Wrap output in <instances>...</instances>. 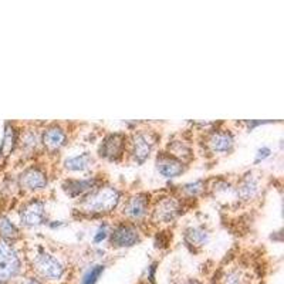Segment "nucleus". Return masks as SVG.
<instances>
[{"label": "nucleus", "instance_id": "4", "mask_svg": "<svg viewBox=\"0 0 284 284\" xmlns=\"http://www.w3.org/2000/svg\"><path fill=\"white\" fill-rule=\"evenodd\" d=\"M157 144V135L149 131H138L129 138V155L137 164H144L151 157Z\"/></svg>", "mask_w": 284, "mask_h": 284}, {"label": "nucleus", "instance_id": "18", "mask_svg": "<svg viewBox=\"0 0 284 284\" xmlns=\"http://www.w3.org/2000/svg\"><path fill=\"white\" fill-rule=\"evenodd\" d=\"M94 164V161L91 158L89 152L80 154L77 157H71L64 162V168L71 172H82V170L90 169Z\"/></svg>", "mask_w": 284, "mask_h": 284}, {"label": "nucleus", "instance_id": "29", "mask_svg": "<svg viewBox=\"0 0 284 284\" xmlns=\"http://www.w3.org/2000/svg\"><path fill=\"white\" fill-rule=\"evenodd\" d=\"M183 284H201V283H198V281H195V280H189V281H186V283H183Z\"/></svg>", "mask_w": 284, "mask_h": 284}, {"label": "nucleus", "instance_id": "9", "mask_svg": "<svg viewBox=\"0 0 284 284\" xmlns=\"http://www.w3.org/2000/svg\"><path fill=\"white\" fill-rule=\"evenodd\" d=\"M126 149V137L122 134H110L102 139L98 148L100 157L108 161H118Z\"/></svg>", "mask_w": 284, "mask_h": 284}, {"label": "nucleus", "instance_id": "1", "mask_svg": "<svg viewBox=\"0 0 284 284\" xmlns=\"http://www.w3.org/2000/svg\"><path fill=\"white\" fill-rule=\"evenodd\" d=\"M121 202L120 190L110 185L97 186L95 189L84 196L78 203L77 210L87 217H98L113 213Z\"/></svg>", "mask_w": 284, "mask_h": 284}, {"label": "nucleus", "instance_id": "24", "mask_svg": "<svg viewBox=\"0 0 284 284\" xmlns=\"http://www.w3.org/2000/svg\"><path fill=\"white\" fill-rule=\"evenodd\" d=\"M108 234H110V232H108V226L107 225H101V226L97 229V232H95L94 234V243H101L102 240H105L108 237Z\"/></svg>", "mask_w": 284, "mask_h": 284}, {"label": "nucleus", "instance_id": "20", "mask_svg": "<svg viewBox=\"0 0 284 284\" xmlns=\"http://www.w3.org/2000/svg\"><path fill=\"white\" fill-rule=\"evenodd\" d=\"M250 278L240 267L230 269L222 278V284H249Z\"/></svg>", "mask_w": 284, "mask_h": 284}, {"label": "nucleus", "instance_id": "10", "mask_svg": "<svg viewBox=\"0 0 284 284\" xmlns=\"http://www.w3.org/2000/svg\"><path fill=\"white\" fill-rule=\"evenodd\" d=\"M49 183V178L43 168L40 166H30L25 169L19 177L20 188L27 192H37V190L45 189Z\"/></svg>", "mask_w": 284, "mask_h": 284}, {"label": "nucleus", "instance_id": "19", "mask_svg": "<svg viewBox=\"0 0 284 284\" xmlns=\"http://www.w3.org/2000/svg\"><path fill=\"white\" fill-rule=\"evenodd\" d=\"M0 237L6 242H13L20 237L19 229L6 216H0Z\"/></svg>", "mask_w": 284, "mask_h": 284}, {"label": "nucleus", "instance_id": "13", "mask_svg": "<svg viewBox=\"0 0 284 284\" xmlns=\"http://www.w3.org/2000/svg\"><path fill=\"white\" fill-rule=\"evenodd\" d=\"M98 181L95 178L90 179H67L63 182V190L70 198H81L89 195L90 192L97 188Z\"/></svg>", "mask_w": 284, "mask_h": 284}, {"label": "nucleus", "instance_id": "26", "mask_svg": "<svg viewBox=\"0 0 284 284\" xmlns=\"http://www.w3.org/2000/svg\"><path fill=\"white\" fill-rule=\"evenodd\" d=\"M246 124H247V126H249V129L252 131L254 126L263 125V124H269V121H257V122H253V121H247Z\"/></svg>", "mask_w": 284, "mask_h": 284}, {"label": "nucleus", "instance_id": "22", "mask_svg": "<svg viewBox=\"0 0 284 284\" xmlns=\"http://www.w3.org/2000/svg\"><path fill=\"white\" fill-rule=\"evenodd\" d=\"M205 186H206L205 181H195V182L186 183V185L181 186V190L186 196H189V198H196L198 195H201L202 192H205Z\"/></svg>", "mask_w": 284, "mask_h": 284}, {"label": "nucleus", "instance_id": "25", "mask_svg": "<svg viewBox=\"0 0 284 284\" xmlns=\"http://www.w3.org/2000/svg\"><path fill=\"white\" fill-rule=\"evenodd\" d=\"M270 155H272V151H270V148H267V146H263V148H260L259 151L256 152L254 164H259V162H261V161H265V159L269 158Z\"/></svg>", "mask_w": 284, "mask_h": 284}, {"label": "nucleus", "instance_id": "2", "mask_svg": "<svg viewBox=\"0 0 284 284\" xmlns=\"http://www.w3.org/2000/svg\"><path fill=\"white\" fill-rule=\"evenodd\" d=\"M33 270L36 272L38 277L49 281H56L63 277L65 269L61 265V261L54 257L51 253L46 252L41 247H38V250L34 253L32 260Z\"/></svg>", "mask_w": 284, "mask_h": 284}, {"label": "nucleus", "instance_id": "21", "mask_svg": "<svg viewBox=\"0 0 284 284\" xmlns=\"http://www.w3.org/2000/svg\"><path fill=\"white\" fill-rule=\"evenodd\" d=\"M38 142H41V137L38 135L36 129H29L26 131L23 135H21V139H20V144H21V148L25 151H36L38 146Z\"/></svg>", "mask_w": 284, "mask_h": 284}, {"label": "nucleus", "instance_id": "12", "mask_svg": "<svg viewBox=\"0 0 284 284\" xmlns=\"http://www.w3.org/2000/svg\"><path fill=\"white\" fill-rule=\"evenodd\" d=\"M157 169L164 178H177L182 175L186 166L185 162L172 157L168 152H162L157 158Z\"/></svg>", "mask_w": 284, "mask_h": 284}, {"label": "nucleus", "instance_id": "11", "mask_svg": "<svg viewBox=\"0 0 284 284\" xmlns=\"http://www.w3.org/2000/svg\"><path fill=\"white\" fill-rule=\"evenodd\" d=\"M41 144L45 146V149L50 154L58 152L63 146L67 144V134L60 125L47 126L43 134H41Z\"/></svg>", "mask_w": 284, "mask_h": 284}, {"label": "nucleus", "instance_id": "23", "mask_svg": "<svg viewBox=\"0 0 284 284\" xmlns=\"http://www.w3.org/2000/svg\"><path fill=\"white\" fill-rule=\"evenodd\" d=\"M104 265H95L93 266L91 269L87 270V273L82 276V280H81V284H95L97 283V280L98 277L101 276L102 272H104Z\"/></svg>", "mask_w": 284, "mask_h": 284}, {"label": "nucleus", "instance_id": "3", "mask_svg": "<svg viewBox=\"0 0 284 284\" xmlns=\"http://www.w3.org/2000/svg\"><path fill=\"white\" fill-rule=\"evenodd\" d=\"M21 270V260L10 242L0 239V283L12 281Z\"/></svg>", "mask_w": 284, "mask_h": 284}, {"label": "nucleus", "instance_id": "17", "mask_svg": "<svg viewBox=\"0 0 284 284\" xmlns=\"http://www.w3.org/2000/svg\"><path fill=\"white\" fill-rule=\"evenodd\" d=\"M19 142V135L16 128L9 122L5 126V134H3V141H2V145H0V155L2 157H9L13 152V149L16 148Z\"/></svg>", "mask_w": 284, "mask_h": 284}, {"label": "nucleus", "instance_id": "7", "mask_svg": "<svg viewBox=\"0 0 284 284\" xmlns=\"http://www.w3.org/2000/svg\"><path fill=\"white\" fill-rule=\"evenodd\" d=\"M149 208V196L146 193H137L126 199L122 206V215L125 216L131 223L142 221L148 215Z\"/></svg>", "mask_w": 284, "mask_h": 284}, {"label": "nucleus", "instance_id": "15", "mask_svg": "<svg viewBox=\"0 0 284 284\" xmlns=\"http://www.w3.org/2000/svg\"><path fill=\"white\" fill-rule=\"evenodd\" d=\"M259 179L254 177L253 173H247L240 179L239 185L236 188L237 196L243 201H252L259 193Z\"/></svg>", "mask_w": 284, "mask_h": 284}, {"label": "nucleus", "instance_id": "14", "mask_svg": "<svg viewBox=\"0 0 284 284\" xmlns=\"http://www.w3.org/2000/svg\"><path fill=\"white\" fill-rule=\"evenodd\" d=\"M234 138L229 131H223V129H217L215 133H212L208 137V142L206 145L213 154H225V152H230L233 148Z\"/></svg>", "mask_w": 284, "mask_h": 284}, {"label": "nucleus", "instance_id": "16", "mask_svg": "<svg viewBox=\"0 0 284 284\" xmlns=\"http://www.w3.org/2000/svg\"><path fill=\"white\" fill-rule=\"evenodd\" d=\"M209 239H210V234L205 227L195 226L185 230V242L189 246L202 247L208 243Z\"/></svg>", "mask_w": 284, "mask_h": 284}, {"label": "nucleus", "instance_id": "6", "mask_svg": "<svg viewBox=\"0 0 284 284\" xmlns=\"http://www.w3.org/2000/svg\"><path fill=\"white\" fill-rule=\"evenodd\" d=\"M138 227L131 222H122L111 232V245L114 247H133L141 242Z\"/></svg>", "mask_w": 284, "mask_h": 284}, {"label": "nucleus", "instance_id": "5", "mask_svg": "<svg viewBox=\"0 0 284 284\" xmlns=\"http://www.w3.org/2000/svg\"><path fill=\"white\" fill-rule=\"evenodd\" d=\"M181 202L173 196L158 199L152 208V221L157 223H170L181 215Z\"/></svg>", "mask_w": 284, "mask_h": 284}, {"label": "nucleus", "instance_id": "8", "mask_svg": "<svg viewBox=\"0 0 284 284\" xmlns=\"http://www.w3.org/2000/svg\"><path fill=\"white\" fill-rule=\"evenodd\" d=\"M46 221L45 202L40 199H30L20 209V222L26 227L43 225Z\"/></svg>", "mask_w": 284, "mask_h": 284}, {"label": "nucleus", "instance_id": "27", "mask_svg": "<svg viewBox=\"0 0 284 284\" xmlns=\"http://www.w3.org/2000/svg\"><path fill=\"white\" fill-rule=\"evenodd\" d=\"M17 284H41L40 281H38L37 278L34 277H27L25 278V280H21V281H19Z\"/></svg>", "mask_w": 284, "mask_h": 284}, {"label": "nucleus", "instance_id": "28", "mask_svg": "<svg viewBox=\"0 0 284 284\" xmlns=\"http://www.w3.org/2000/svg\"><path fill=\"white\" fill-rule=\"evenodd\" d=\"M149 274H148V278L151 280V281H154V273H155V270H157V263H154V265H151L149 267Z\"/></svg>", "mask_w": 284, "mask_h": 284}]
</instances>
